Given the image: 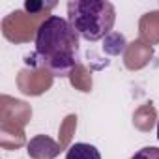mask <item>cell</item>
Returning <instances> with one entry per match:
<instances>
[{
  "mask_svg": "<svg viewBox=\"0 0 159 159\" xmlns=\"http://www.w3.org/2000/svg\"><path fill=\"white\" fill-rule=\"evenodd\" d=\"M66 159H101V153L96 146L92 144H86V142H75L67 153H66Z\"/></svg>",
  "mask_w": 159,
  "mask_h": 159,
  "instance_id": "cell-3",
  "label": "cell"
},
{
  "mask_svg": "<svg viewBox=\"0 0 159 159\" xmlns=\"http://www.w3.org/2000/svg\"><path fill=\"white\" fill-rule=\"evenodd\" d=\"M157 140H159V124H157Z\"/></svg>",
  "mask_w": 159,
  "mask_h": 159,
  "instance_id": "cell-5",
  "label": "cell"
},
{
  "mask_svg": "<svg viewBox=\"0 0 159 159\" xmlns=\"http://www.w3.org/2000/svg\"><path fill=\"white\" fill-rule=\"evenodd\" d=\"M131 159H159V148H155V146L140 148L139 152H135L131 155Z\"/></svg>",
  "mask_w": 159,
  "mask_h": 159,
  "instance_id": "cell-4",
  "label": "cell"
},
{
  "mask_svg": "<svg viewBox=\"0 0 159 159\" xmlns=\"http://www.w3.org/2000/svg\"><path fill=\"white\" fill-rule=\"evenodd\" d=\"M67 21L83 39L99 41L112 30L116 11L107 0H71L67 2Z\"/></svg>",
  "mask_w": 159,
  "mask_h": 159,
  "instance_id": "cell-2",
  "label": "cell"
},
{
  "mask_svg": "<svg viewBox=\"0 0 159 159\" xmlns=\"http://www.w3.org/2000/svg\"><path fill=\"white\" fill-rule=\"evenodd\" d=\"M79 38L67 19L47 17L36 32V64L56 77H67L81 62Z\"/></svg>",
  "mask_w": 159,
  "mask_h": 159,
  "instance_id": "cell-1",
  "label": "cell"
}]
</instances>
